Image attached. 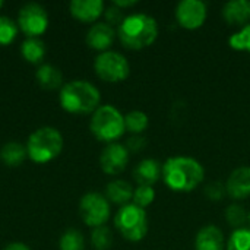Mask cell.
<instances>
[{
  "label": "cell",
  "mask_w": 250,
  "mask_h": 250,
  "mask_svg": "<svg viewBox=\"0 0 250 250\" xmlns=\"http://www.w3.org/2000/svg\"><path fill=\"white\" fill-rule=\"evenodd\" d=\"M161 177L168 189L180 193L195 190L205 177L202 164L192 157H171L163 164Z\"/></svg>",
  "instance_id": "cell-1"
},
{
  "label": "cell",
  "mask_w": 250,
  "mask_h": 250,
  "mask_svg": "<svg viewBox=\"0 0 250 250\" xmlns=\"http://www.w3.org/2000/svg\"><path fill=\"white\" fill-rule=\"evenodd\" d=\"M62 108L70 114H91L101 103L100 89L89 81L75 79L63 83L59 94Z\"/></svg>",
  "instance_id": "cell-2"
},
{
  "label": "cell",
  "mask_w": 250,
  "mask_h": 250,
  "mask_svg": "<svg viewBox=\"0 0 250 250\" xmlns=\"http://www.w3.org/2000/svg\"><path fill=\"white\" fill-rule=\"evenodd\" d=\"M120 42L129 50H142L154 44L158 37L157 21L146 13H132L125 16L117 26Z\"/></svg>",
  "instance_id": "cell-3"
},
{
  "label": "cell",
  "mask_w": 250,
  "mask_h": 250,
  "mask_svg": "<svg viewBox=\"0 0 250 250\" xmlns=\"http://www.w3.org/2000/svg\"><path fill=\"white\" fill-rule=\"evenodd\" d=\"M28 158L35 164H47L57 158L63 149V136L53 126H42L32 132L26 141Z\"/></svg>",
  "instance_id": "cell-4"
},
{
  "label": "cell",
  "mask_w": 250,
  "mask_h": 250,
  "mask_svg": "<svg viewBox=\"0 0 250 250\" xmlns=\"http://www.w3.org/2000/svg\"><path fill=\"white\" fill-rule=\"evenodd\" d=\"M89 129L92 135L105 144H113L126 132L125 116L111 104L100 105L91 117Z\"/></svg>",
  "instance_id": "cell-5"
},
{
  "label": "cell",
  "mask_w": 250,
  "mask_h": 250,
  "mask_svg": "<svg viewBox=\"0 0 250 250\" xmlns=\"http://www.w3.org/2000/svg\"><path fill=\"white\" fill-rule=\"evenodd\" d=\"M114 226L126 240L141 242L148 233V217L145 209L136 207L135 204H129L117 211Z\"/></svg>",
  "instance_id": "cell-6"
},
{
  "label": "cell",
  "mask_w": 250,
  "mask_h": 250,
  "mask_svg": "<svg viewBox=\"0 0 250 250\" xmlns=\"http://www.w3.org/2000/svg\"><path fill=\"white\" fill-rule=\"evenodd\" d=\"M94 70L97 76L110 83H117L123 82L125 79L129 78L130 73V64L127 59L120 54L119 51H104L100 53L95 60H94Z\"/></svg>",
  "instance_id": "cell-7"
},
{
  "label": "cell",
  "mask_w": 250,
  "mask_h": 250,
  "mask_svg": "<svg viewBox=\"0 0 250 250\" xmlns=\"http://www.w3.org/2000/svg\"><path fill=\"white\" fill-rule=\"evenodd\" d=\"M110 202L103 193L88 192L81 198L79 215L88 227L97 229L105 226L110 218Z\"/></svg>",
  "instance_id": "cell-8"
},
{
  "label": "cell",
  "mask_w": 250,
  "mask_h": 250,
  "mask_svg": "<svg viewBox=\"0 0 250 250\" xmlns=\"http://www.w3.org/2000/svg\"><path fill=\"white\" fill-rule=\"evenodd\" d=\"M16 23L26 38H40L48 28V13L44 6L31 1L19 9Z\"/></svg>",
  "instance_id": "cell-9"
},
{
  "label": "cell",
  "mask_w": 250,
  "mask_h": 250,
  "mask_svg": "<svg viewBox=\"0 0 250 250\" xmlns=\"http://www.w3.org/2000/svg\"><path fill=\"white\" fill-rule=\"evenodd\" d=\"M208 15V7L201 0H183L176 6L174 16L177 23L185 29L201 28Z\"/></svg>",
  "instance_id": "cell-10"
},
{
  "label": "cell",
  "mask_w": 250,
  "mask_h": 250,
  "mask_svg": "<svg viewBox=\"0 0 250 250\" xmlns=\"http://www.w3.org/2000/svg\"><path fill=\"white\" fill-rule=\"evenodd\" d=\"M129 151L125 145L119 142L107 144L100 155V167L108 176H117L127 167Z\"/></svg>",
  "instance_id": "cell-11"
},
{
  "label": "cell",
  "mask_w": 250,
  "mask_h": 250,
  "mask_svg": "<svg viewBox=\"0 0 250 250\" xmlns=\"http://www.w3.org/2000/svg\"><path fill=\"white\" fill-rule=\"evenodd\" d=\"M117 31L107 22H95L86 32V44L89 48L104 53L108 51L116 40Z\"/></svg>",
  "instance_id": "cell-12"
},
{
  "label": "cell",
  "mask_w": 250,
  "mask_h": 250,
  "mask_svg": "<svg viewBox=\"0 0 250 250\" xmlns=\"http://www.w3.org/2000/svg\"><path fill=\"white\" fill-rule=\"evenodd\" d=\"M70 15L83 23H95L98 18L104 15V3L103 0H72L69 3Z\"/></svg>",
  "instance_id": "cell-13"
},
{
  "label": "cell",
  "mask_w": 250,
  "mask_h": 250,
  "mask_svg": "<svg viewBox=\"0 0 250 250\" xmlns=\"http://www.w3.org/2000/svg\"><path fill=\"white\" fill-rule=\"evenodd\" d=\"M227 195L234 201L250 198V167H239L231 171L226 183Z\"/></svg>",
  "instance_id": "cell-14"
},
{
  "label": "cell",
  "mask_w": 250,
  "mask_h": 250,
  "mask_svg": "<svg viewBox=\"0 0 250 250\" xmlns=\"http://www.w3.org/2000/svg\"><path fill=\"white\" fill-rule=\"evenodd\" d=\"M223 19L233 26H246L250 21L249 0H231L223 6Z\"/></svg>",
  "instance_id": "cell-15"
},
{
  "label": "cell",
  "mask_w": 250,
  "mask_h": 250,
  "mask_svg": "<svg viewBox=\"0 0 250 250\" xmlns=\"http://www.w3.org/2000/svg\"><path fill=\"white\" fill-rule=\"evenodd\" d=\"M224 248L226 239L217 226H205L198 231L195 239L196 250H224Z\"/></svg>",
  "instance_id": "cell-16"
},
{
  "label": "cell",
  "mask_w": 250,
  "mask_h": 250,
  "mask_svg": "<svg viewBox=\"0 0 250 250\" xmlns=\"http://www.w3.org/2000/svg\"><path fill=\"white\" fill-rule=\"evenodd\" d=\"M163 167L157 160L146 158L142 160L133 170V179L138 186H152L161 177Z\"/></svg>",
  "instance_id": "cell-17"
},
{
  "label": "cell",
  "mask_w": 250,
  "mask_h": 250,
  "mask_svg": "<svg viewBox=\"0 0 250 250\" xmlns=\"http://www.w3.org/2000/svg\"><path fill=\"white\" fill-rule=\"evenodd\" d=\"M105 198L108 199V202L120 205L122 208L125 205H129L130 201L133 199V188L126 180L122 179L111 180L105 188Z\"/></svg>",
  "instance_id": "cell-18"
},
{
  "label": "cell",
  "mask_w": 250,
  "mask_h": 250,
  "mask_svg": "<svg viewBox=\"0 0 250 250\" xmlns=\"http://www.w3.org/2000/svg\"><path fill=\"white\" fill-rule=\"evenodd\" d=\"M35 78H37V82L40 83V86L44 89H48V91L63 86V75H62L60 69L53 64H48V63H42L37 69Z\"/></svg>",
  "instance_id": "cell-19"
},
{
  "label": "cell",
  "mask_w": 250,
  "mask_h": 250,
  "mask_svg": "<svg viewBox=\"0 0 250 250\" xmlns=\"http://www.w3.org/2000/svg\"><path fill=\"white\" fill-rule=\"evenodd\" d=\"M28 158L26 146L21 142H6L0 149V160L7 167H19Z\"/></svg>",
  "instance_id": "cell-20"
},
{
  "label": "cell",
  "mask_w": 250,
  "mask_h": 250,
  "mask_svg": "<svg viewBox=\"0 0 250 250\" xmlns=\"http://www.w3.org/2000/svg\"><path fill=\"white\" fill-rule=\"evenodd\" d=\"M21 54L28 63L38 64L45 56V44L40 38H25L21 45Z\"/></svg>",
  "instance_id": "cell-21"
},
{
  "label": "cell",
  "mask_w": 250,
  "mask_h": 250,
  "mask_svg": "<svg viewBox=\"0 0 250 250\" xmlns=\"http://www.w3.org/2000/svg\"><path fill=\"white\" fill-rule=\"evenodd\" d=\"M148 123H149L148 116L139 110L129 111L125 116V127L127 132H130L133 135H141L142 132H145L148 127Z\"/></svg>",
  "instance_id": "cell-22"
},
{
  "label": "cell",
  "mask_w": 250,
  "mask_h": 250,
  "mask_svg": "<svg viewBox=\"0 0 250 250\" xmlns=\"http://www.w3.org/2000/svg\"><path fill=\"white\" fill-rule=\"evenodd\" d=\"M59 249L60 250H85V239L82 231L76 229L66 230L60 240H59Z\"/></svg>",
  "instance_id": "cell-23"
},
{
  "label": "cell",
  "mask_w": 250,
  "mask_h": 250,
  "mask_svg": "<svg viewBox=\"0 0 250 250\" xmlns=\"http://www.w3.org/2000/svg\"><path fill=\"white\" fill-rule=\"evenodd\" d=\"M224 217H226V221L234 227L236 230L237 229H243V226L246 224L248 221V217L249 214L246 212V209L239 205V204H231L226 208V212H224Z\"/></svg>",
  "instance_id": "cell-24"
},
{
  "label": "cell",
  "mask_w": 250,
  "mask_h": 250,
  "mask_svg": "<svg viewBox=\"0 0 250 250\" xmlns=\"http://www.w3.org/2000/svg\"><path fill=\"white\" fill-rule=\"evenodd\" d=\"M91 243L95 250H108L113 243V233L108 227L101 226L92 229L91 231Z\"/></svg>",
  "instance_id": "cell-25"
},
{
  "label": "cell",
  "mask_w": 250,
  "mask_h": 250,
  "mask_svg": "<svg viewBox=\"0 0 250 250\" xmlns=\"http://www.w3.org/2000/svg\"><path fill=\"white\" fill-rule=\"evenodd\" d=\"M19 28L16 21L9 16H0V45H9L18 37Z\"/></svg>",
  "instance_id": "cell-26"
},
{
  "label": "cell",
  "mask_w": 250,
  "mask_h": 250,
  "mask_svg": "<svg viewBox=\"0 0 250 250\" xmlns=\"http://www.w3.org/2000/svg\"><path fill=\"white\" fill-rule=\"evenodd\" d=\"M227 250H250V229H237L227 240Z\"/></svg>",
  "instance_id": "cell-27"
},
{
  "label": "cell",
  "mask_w": 250,
  "mask_h": 250,
  "mask_svg": "<svg viewBox=\"0 0 250 250\" xmlns=\"http://www.w3.org/2000/svg\"><path fill=\"white\" fill-rule=\"evenodd\" d=\"M229 44L233 50L236 51H245V53H250V23L240 28L237 32H234L230 40Z\"/></svg>",
  "instance_id": "cell-28"
},
{
  "label": "cell",
  "mask_w": 250,
  "mask_h": 250,
  "mask_svg": "<svg viewBox=\"0 0 250 250\" xmlns=\"http://www.w3.org/2000/svg\"><path fill=\"white\" fill-rule=\"evenodd\" d=\"M155 199V190L152 186H138L133 190V204L142 209L149 207Z\"/></svg>",
  "instance_id": "cell-29"
},
{
  "label": "cell",
  "mask_w": 250,
  "mask_h": 250,
  "mask_svg": "<svg viewBox=\"0 0 250 250\" xmlns=\"http://www.w3.org/2000/svg\"><path fill=\"white\" fill-rule=\"evenodd\" d=\"M204 193H205V196H207L209 201L218 202V201H221V199L227 195L226 185L221 183V182H212V183H209V185L205 186Z\"/></svg>",
  "instance_id": "cell-30"
},
{
  "label": "cell",
  "mask_w": 250,
  "mask_h": 250,
  "mask_svg": "<svg viewBox=\"0 0 250 250\" xmlns=\"http://www.w3.org/2000/svg\"><path fill=\"white\" fill-rule=\"evenodd\" d=\"M104 18H105V22L108 25H111L113 28H114V25L119 26L123 22V19H125L123 10L120 7H117V6H114V4H111L110 7H107L104 10Z\"/></svg>",
  "instance_id": "cell-31"
},
{
  "label": "cell",
  "mask_w": 250,
  "mask_h": 250,
  "mask_svg": "<svg viewBox=\"0 0 250 250\" xmlns=\"http://www.w3.org/2000/svg\"><path fill=\"white\" fill-rule=\"evenodd\" d=\"M125 146L127 148L129 152H139L146 146V139L141 135H133L132 138L127 139Z\"/></svg>",
  "instance_id": "cell-32"
},
{
  "label": "cell",
  "mask_w": 250,
  "mask_h": 250,
  "mask_svg": "<svg viewBox=\"0 0 250 250\" xmlns=\"http://www.w3.org/2000/svg\"><path fill=\"white\" fill-rule=\"evenodd\" d=\"M136 3H138L136 0H114V1H113V4L117 6V7H120L122 10H123L125 7H132V6H135Z\"/></svg>",
  "instance_id": "cell-33"
},
{
  "label": "cell",
  "mask_w": 250,
  "mask_h": 250,
  "mask_svg": "<svg viewBox=\"0 0 250 250\" xmlns=\"http://www.w3.org/2000/svg\"><path fill=\"white\" fill-rule=\"evenodd\" d=\"M3 250H31L25 243L21 242H15V243H9Z\"/></svg>",
  "instance_id": "cell-34"
},
{
  "label": "cell",
  "mask_w": 250,
  "mask_h": 250,
  "mask_svg": "<svg viewBox=\"0 0 250 250\" xmlns=\"http://www.w3.org/2000/svg\"><path fill=\"white\" fill-rule=\"evenodd\" d=\"M3 4H4V1H3V0H0V9L3 7Z\"/></svg>",
  "instance_id": "cell-35"
},
{
  "label": "cell",
  "mask_w": 250,
  "mask_h": 250,
  "mask_svg": "<svg viewBox=\"0 0 250 250\" xmlns=\"http://www.w3.org/2000/svg\"><path fill=\"white\" fill-rule=\"evenodd\" d=\"M248 221H249V224H250V214H249V217H248Z\"/></svg>",
  "instance_id": "cell-36"
}]
</instances>
